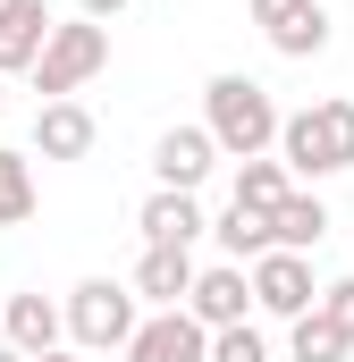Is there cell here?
<instances>
[{
    "instance_id": "1",
    "label": "cell",
    "mask_w": 354,
    "mask_h": 362,
    "mask_svg": "<svg viewBox=\"0 0 354 362\" xmlns=\"http://www.w3.org/2000/svg\"><path fill=\"white\" fill-rule=\"evenodd\" d=\"M202 101H211L202 127H211V144H219L228 160H262L270 144H278V127H287L278 101H270V85H253V76H211Z\"/></svg>"
},
{
    "instance_id": "2",
    "label": "cell",
    "mask_w": 354,
    "mask_h": 362,
    "mask_svg": "<svg viewBox=\"0 0 354 362\" xmlns=\"http://www.w3.org/2000/svg\"><path fill=\"white\" fill-rule=\"evenodd\" d=\"M278 160H287V177H338V169H354V101L295 110L278 127Z\"/></svg>"
},
{
    "instance_id": "3",
    "label": "cell",
    "mask_w": 354,
    "mask_h": 362,
    "mask_svg": "<svg viewBox=\"0 0 354 362\" xmlns=\"http://www.w3.org/2000/svg\"><path fill=\"white\" fill-rule=\"evenodd\" d=\"M101 68H110V25L76 17V25H59V34H51V51L34 59V93H42V101H68V93L93 85Z\"/></svg>"
},
{
    "instance_id": "4",
    "label": "cell",
    "mask_w": 354,
    "mask_h": 362,
    "mask_svg": "<svg viewBox=\"0 0 354 362\" xmlns=\"http://www.w3.org/2000/svg\"><path fill=\"white\" fill-rule=\"evenodd\" d=\"M135 286H118V278H85L76 295H68V337L101 354V346H135Z\"/></svg>"
},
{
    "instance_id": "5",
    "label": "cell",
    "mask_w": 354,
    "mask_h": 362,
    "mask_svg": "<svg viewBox=\"0 0 354 362\" xmlns=\"http://www.w3.org/2000/svg\"><path fill=\"white\" fill-rule=\"evenodd\" d=\"M127 362H211V329H202L185 303H177V312H152V320L135 329Z\"/></svg>"
},
{
    "instance_id": "6",
    "label": "cell",
    "mask_w": 354,
    "mask_h": 362,
    "mask_svg": "<svg viewBox=\"0 0 354 362\" xmlns=\"http://www.w3.org/2000/svg\"><path fill=\"white\" fill-rule=\"evenodd\" d=\"M253 303L278 312V320H304L312 312V262L304 253H262L253 262Z\"/></svg>"
},
{
    "instance_id": "7",
    "label": "cell",
    "mask_w": 354,
    "mask_h": 362,
    "mask_svg": "<svg viewBox=\"0 0 354 362\" xmlns=\"http://www.w3.org/2000/svg\"><path fill=\"white\" fill-rule=\"evenodd\" d=\"M51 8L42 0H0V76H17V68H34L42 51H51Z\"/></svg>"
},
{
    "instance_id": "8",
    "label": "cell",
    "mask_w": 354,
    "mask_h": 362,
    "mask_svg": "<svg viewBox=\"0 0 354 362\" xmlns=\"http://www.w3.org/2000/svg\"><path fill=\"white\" fill-rule=\"evenodd\" d=\"M211 160H219L211 127H169V135L152 144V169H161V185H177V194H194V185L211 177Z\"/></svg>"
},
{
    "instance_id": "9",
    "label": "cell",
    "mask_w": 354,
    "mask_h": 362,
    "mask_svg": "<svg viewBox=\"0 0 354 362\" xmlns=\"http://www.w3.org/2000/svg\"><path fill=\"white\" fill-rule=\"evenodd\" d=\"M245 303H253V278L236 270V262L202 270V278H194V295H185V312H194L202 329H236V320H245Z\"/></svg>"
},
{
    "instance_id": "10",
    "label": "cell",
    "mask_w": 354,
    "mask_h": 362,
    "mask_svg": "<svg viewBox=\"0 0 354 362\" xmlns=\"http://www.w3.org/2000/svg\"><path fill=\"white\" fill-rule=\"evenodd\" d=\"M194 253H185V245H144V262H135V295H152V303H161V312H177V303H185V295H194Z\"/></svg>"
},
{
    "instance_id": "11",
    "label": "cell",
    "mask_w": 354,
    "mask_h": 362,
    "mask_svg": "<svg viewBox=\"0 0 354 362\" xmlns=\"http://www.w3.org/2000/svg\"><path fill=\"white\" fill-rule=\"evenodd\" d=\"M34 152L42 160H85L93 152V110L85 101H42L34 110Z\"/></svg>"
},
{
    "instance_id": "12",
    "label": "cell",
    "mask_w": 354,
    "mask_h": 362,
    "mask_svg": "<svg viewBox=\"0 0 354 362\" xmlns=\"http://www.w3.org/2000/svg\"><path fill=\"white\" fill-rule=\"evenodd\" d=\"M135 228H144V245H194V236H202L211 219H202V202H194V194L161 185V194L144 202V219H135Z\"/></svg>"
},
{
    "instance_id": "13",
    "label": "cell",
    "mask_w": 354,
    "mask_h": 362,
    "mask_svg": "<svg viewBox=\"0 0 354 362\" xmlns=\"http://www.w3.org/2000/svg\"><path fill=\"white\" fill-rule=\"evenodd\" d=\"M270 236H278V253H312V245L329 236V211H321V194H287V202L270 211Z\"/></svg>"
},
{
    "instance_id": "14",
    "label": "cell",
    "mask_w": 354,
    "mask_h": 362,
    "mask_svg": "<svg viewBox=\"0 0 354 362\" xmlns=\"http://www.w3.org/2000/svg\"><path fill=\"white\" fill-rule=\"evenodd\" d=\"M8 346L25 354H59V312L42 295H8Z\"/></svg>"
},
{
    "instance_id": "15",
    "label": "cell",
    "mask_w": 354,
    "mask_h": 362,
    "mask_svg": "<svg viewBox=\"0 0 354 362\" xmlns=\"http://www.w3.org/2000/svg\"><path fill=\"white\" fill-rule=\"evenodd\" d=\"M211 236L228 245V262H262V253H278V236H270V211H245V202H228V219H219Z\"/></svg>"
},
{
    "instance_id": "16",
    "label": "cell",
    "mask_w": 354,
    "mask_h": 362,
    "mask_svg": "<svg viewBox=\"0 0 354 362\" xmlns=\"http://www.w3.org/2000/svg\"><path fill=\"white\" fill-rule=\"evenodd\" d=\"M270 51H278V59H312V51H329V8L312 0V8H295L287 25H270Z\"/></svg>"
},
{
    "instance_id": "17",
    "label": "cell",
    "mask_w": 354,
    "mask_h": 362,
    "mask_svg": "<svg viewBox=\"0 0 354 362\" xmlns=\"http://www.w3.org/2000/svg\"><path fill=\"white\" fill-rule=\"evenodd\" d=\"M25 219H34V160L0 152V228H25Z\"/></svg>"
},
{
    "instance_id": "18",
    "label": "cell",
    "mask_w": 354,
    "mask_h": 362,
    "mask_svg": "<svg viewBox=\"0 0 354 362\" xmlns=\"http://www.w3.org/2000/svg\"><path fill=\"white\" fill-rule=\"evenodd\" d=\"M236 202L245 211H278L287 202V160H236Z\"/></svg>"
},
{
    "instance_id": "19",
    "label": "cell",
    "mask_w": 354,
    "mask_h": 362,
    "mask_svg": "<svg viewBox=\"0 0 354 362\" xmlns=\"http://www.w3.org/2000/svg\"><path fill=\"white\" fill-rule=\"evenodd\" d=\"M338 354H346V337H338L321 312H304V320H295V362H338Z\"/></svg>"
},
{
    "instance_id": "20",
    "label": "cell",
    "mask_w": 354,
    "mask_h": 362,
    "mask_svg": "<svg viewBox=\"0 0 354 362\" xmlns=\"http://www.w3.org/2000/svg\"><path fill=\"white\" fill-rule=\"evenodd\" d=\"M211 362H270V346L253 320H236V329H211Z\"/></svg>"
},
{
    "instance_id": "21",
    "label": "cell",
    "mask_w": 354,
    "mask_h": 362,
    "mask_svg": "<svg viewBox=\"0 0 354 362\" xmlns=\"http://www.w3.org/2000/svg\"><path fill=\"white\" fill-rule=\"evenodd\" d=\"M321 320H329V329H338V337L354 346V278H338V286L321 295Z\"/></svg>"
},
{
    "instance_id": "22",
    "label": "cell",
    "mask_w": 354,
    "mask_h": 362,
    "mask_svg": "<svg viewBox=\"0 0 354 362\" xmlns=\"http://www.w3.org/2000/svg\"><path fill=\"white\" fill-rule=\"evenodd\" d=\"M295 8H312V0H253V25H262V34H270V25H287Z\"/></svg>"
},
{
    "instance_id": "23",
    "label": "cell",
    "mask_w": 354,
    "mask_h": 362,
    "mask_svg": "<svg viewBox=\"0 0 354 362\" xmlns=\"http://www.w3.org/2000/svg\"><path fill=\"white\" fill-rule=\"evenodd\" d=\"M76 8H85L93 25H101V17H118V8H127V0H76Z\"/></svg>"
},
{
    "instance_id": "24",
    "label": "cell",
    "mask_w": 354,
    "mask_h": 362,
    "mask_svg": "<svg viewBox=\"0 0 354 362\" xmlns=\"http://www.w3.org/2000/svg\"><path fill=\"white\" fill-rule=\"evenodd\" d=\"M0 362H34V354H25V346H0Z\"/></svg>"
},
{
    "instance_id": "25",
    "label": "cell",
    "mask_w": 354,
    "mask_h": 362,
    "mask_svg": "<svg viewBox=\"0 0 354 362\" xmlns=\"http://www.w3.org/2000/svg\"><path fill=\"white\" fill-rule=\"evenodd\" d=\"M34 362H76V354H34Z\"/></svg>"
},
{
    "instance_id": "26",
    "label": "cell",
    "mask_w": 354,
    "mask_h": 362,
    "mask_svg": "<svg viewBox=\"0 0 354 362\" xmlns=\"http://www.w3.org/2000/svg\"><path fill=\"white\" fill-rule=\"evenodd\" d=\"M0 337H8V303H0Z\"/></svg>"
},
{
    "instance_id": "27",
    "label": "cell",
    "mask_w": 354,
    "mask_h": 362,
    "mask_svg": "<svg viewBox=\"0 0 354 362\" xmlns=\"http://www.w3.org/2000/svg\"><path fill=\"white\" fill-rule=\"evenodd\" d=\"M0 110H8V93H0Z\"/></svg>"
}]
</instances>
